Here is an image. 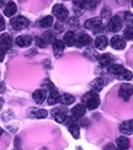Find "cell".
I'll return each mask as SVG.
<instances>
[{"instance_id":"26","label":"cell","mask_w":133,"mask_h":150,"mask_svg":"<svg viewBox=\"0 0 133 150\" xmlns=\"http://www.w3.org/2000/svg\"><path fill=\"white\" fill-rule=\"evenodd\" d=\"M53 25V16H44L40 20V26L43 28H48Z\"/></svg>"},{"instance_id":"33","label":"cell","mask_w":133,"mask_h":150,"mask_svg":"<svg viewBox=\"0 0 133 150\" xmlns=\"http://www.w3.org/2000/svg\"><path fill=\"white\" fill-rule=\"evenodd\" d=\"M124 20L128 21L132 26H133V15L131 14V12H124Z\"/></svg>"},{"instance_id":"19","label":"cell","mask_w":133,"mask_h":150,"mask_svg":"<svg viewBox=\"0 0 133 150\" xmlns=\"http://www.w3.org/2000/svg\"><path fill=\"white\" fill-rule=\"evenodd\" d=\"M116 145L118 149H121V150H127L128 146H129V139L127 138V137H118V138L116 139Z\"/></svg>"},{"instance_id":"3","label":"cell","mask_w":133,"mask_h":150,"mask_svg":"<svg viewBox=\"0 0 133 150\" xmlns=\"http://www.w3.org/2000/svg\"><path fill=\"white\" fill-rule=\"evenodd\" d=\"M54 41H55V38H54L53 32H44L40 37H36V45L41 48L46 47L48 43H53Z\"/></svg>"},{"instance_id":"30","label":"cell","mask_w":133,"mask_h":150,"mask_svg":"<svg viewBox=\"0 0 133 150\" xmlns=\"http://www.w3.org/2000/svg\"><path fill=\"white\" fill-rule=\"evenodd\" d=\"M99 1H81V6H83V9L85 10H92L97 6Z\"/></svg>"},{"instance_id":"28","label":"cell","mask_w":133,"mask_h":150,"mask_svg":"<svg viewBox=\"0 0 133 150\" xmlns=\"http://www.w3.org/2000/svg\"><path fill=\"white\" fill-rule=\"evenodd\" d=\"M69 132L72 133V135H73V138H75V139H78L79 137H80V128H79V126L77 123H73V124H70L69 126Z\"/></svg>"},{"instance_id":"14","label":"cell","mask_w":133,"mask_h":150,"mask_svg":"<svg viewBox=\"0 0 133 150\" xmlns=\"http://www.w3.org/2000/svg\"><path fill=\"white\" fill-rule=\"evenodd\" d=\"M52 46H53V52L55 54V57H60L63 54V52H64V48H65L64 42L60 41V40H55L52 43Z\"/></svg>"},{"instance_id":"25","label":"cell","mask_w":133,"mask_h":150,"mask_svg":"<svg viewBox=\"0 0 133 150\" xmlns=\"http://www.w3.org/2000/svg\"><path fill=\"white\" fill-rule=\"evenodd\" d=\"M97 60H99V63L102 65V67H107V68H109L112 64V57H111L110 54H101V55H99Z\"/></svg>"},{"instance_id":"9","label":"cell","mask_w":133,"mask_h":150,"mask_svg":"<svg viewBox=\"0 0 133 150\" xmlns=\"http://www.w3.org/2000/svg\"><path fill=\"white\" fill-rule=\"evenodd\" d=\"M122 18L119 16H112L111 20L109 21V25H107V28H109V31H111V32H118L119 30L122 28Z\"/></svg>"},{"instance_id":"7","label":"cell","mask_w":133,"mask_h":150,"mask_svg":"<svg viewBox=\"0 0 133 150\" xmlns=\"http://www.w3.org/2000/svg\"><path fill=\"white\" fill-rule=\"evenodd\" d=\"M52 116L54 117V120L59 123H64L68 118V111L65 107H57L52 110Z\"/></svg>"},{"instance_id":"6","label":"cell","mask_w":133,"mask_h":150,"mask_svg":"<svg viewBox=\"0 0 133 150\" xmlns=\"http://www.w3.org/2000/svg\"><path fill=\"white\" fill-rule=\"evenodd\" d=\"M85 27L94 31V32H99L102 30V21L100 17H92L85 21Z\"/></svg>"},{"instance_id":"23","label":"cell","mask_w":133,"mask_h":150,"mask_svg":"<svg viewBox=\"0 0 133 150\" xmlns=\"http://www.w3.org/2000/svg\"><path fill=\"white\" fill-rule=\"evenodd\" d=\"M104 80L101 79V78H96L95 80L91 81V84H90V87L94 90V92H99L104 89Z\"/></svg>"},{"instance_id":"1","label":"cell","mask_w":133,"mask_h":150,"mask_svg":"<svg viewBox=\"0 0 133 150\" xmlns=\"http://www.w3.org/2000/svg\"><path fill=\"white\" fill-rule=\"evenodd\" d=\"M81 101H83L84 106L87 110H95L100 105V97L97 95V92L90 91V92H86L83 96Z\"/></svg>"},{"instance_id":"29","label":"cell","mask_w":133,"mask_h":150,"mask_svg":"<svg viewBox=\"0 0 133 150\" xmlns=\"http://www.w3.org/2000/svg\"><path fill=\"white\" fill-rule=\"evenodd\" d=\"M84 54H85V57H86V58L91 59V60H94V59H97V58H99L97 53L95 52V49H92V48H87L86 51L84 52Z\"/></svg>"},{"instance_id":"24","label":"cell","mask_w":133,"mask_h":150,"mask_svg":"<svg viewBox=\"0 0 133 150\" xmlns=\"http://www.w3.org/2000/svg\"><path fill=\"white\" fill-rule=\"evenodd\" d=\"M107 70H109V73L116 75V76H119V75L124 71V68L121 64H111L109 68H107Z\"/></svg>"},{"instance_id":"13","label":"cell","mask_w":133,"mask_h":150,"mask_svg":"<svg viewBox=\"0 0 133 150\" xmlns=\"http://www.w3.org/2000/svg\"><path fill=\"white\" fill-rule=\"evenodd\" d=\"M11 45H12L11 36L8 33L1 35V37H0V48H1L3 51H6V49H9L11 47Z\"/></svg>"},{"instance_id":"38","label":"cell","mask_w":133,"mask_h":150,"mask_svg":"<svg viewBox=\"0 0 133 150\" xmlns=\"http://www.w3.org/2000/svg\"><path fill=\"white\" fill-rule=\"evenodd\" d=\"M5 90V84L4 83H0V92H3Z\"/></svg>"},{"instance_id":"5","label":"cell","mask_w":133,"mask_h":150,"mask_svg":"<svg viewBox=\"0 0 133 150\" xmlns=\"http://www.w3.org/2000/svg\"><path fill=\"white\" fill-rule=\"evenodd\" d=\"M52 12H53V15H55L57 18L60 21H65L68 18V15H69L68 9L63 4H55L52 9Z\"/></svg>"},{"instance_id":"17","label":"cell","mask_w":133,"mask_h":150,"mask_svg":"<svg viewBox=\"0 0 133 150\" xmlns=\"http://www.w3.org/2000/svg\"><path fill=\"white\" fill-rule=\"evenodd\" d=\"M85 112H86V107L84 105H77L72 108L70 113L74 118H80V117H83L85 115Z\"/></svg>"},{"instance_id":"36","label":"cell","mask_w":133,"mask_h":150,"mask_svg":"<svg viewBox=\"0 0 133 150\" xmlns=\"http://www.w3.org/2000/svg\"><path fill=\"white\" fill-rule=\"evenodd\" d=\"M5 58V51H3L1 48H0V62H3Z\"/></svg>"},{"instance_id":"10","label":"cell","mask_w":133,"mask_h":150,"mask_svg":"<svg viewBox=\"0 0 133 150\" xmlns=\"http://www.w3.org/2000/svg\"><path fill=\"white\" fill-rule=\"evenodd\" d=\"M110 45H111V47H112L113 49L121 51V49H124V47H126V41H124L123 37L116 35V36H113L112 38H111Z\"/></svg>"},{"instance_id":"34","label":"cell","mask_w":133,"mask_h":150,"mask_svg":"<svg viewBox=\"0 0 133 150\" xmlns=\"http://www.w3.org/2000/svg\"><path fill=\"white\" fill-rule=\"evenodd\" d=\"M4 30H5V20H4V17L0 15V32Z\"/></svg>"},{"instance_id":"31","label":"cell","mask_w":133,"mask_h":150,"mask_svg":"<svg viewBox=\"0 0 133 150\" xmlns=\"http://www.w3.org/2000/svg\"><path fill=\"white\" fill-rule=\"evenodd\" d=\"M118 79H121V80H126V81H129L132 78H133V75H132V71L131 70H127V69H124V71L119 75V76H117Z\"/></svg>"},{"instance_id":"12","label":"cell","mask_w":133,"mask_h":150,"mask_svg":"<svg viewBox=\"0 0 133 150\" xmlns=\"http://www.w3.org/2000/svg\"><path fill=\"white\" fill-rule=\"evenodd\" d=\"M91 37L86 35V33H80L77 36V38H75V45L78 47H83V46H87L91 43Z\"/></svg>"},{"instance_id":"18","label":"cell","mask_w":133,"mask_h":150,"mask_svg":"<svg viewBox=\"0 0 133 150\" xmlns=\"http://www.w3.org/2000/svg\"><path fill=\"white\" fill-rule=\"evenodd\" d=\"M47 91L46 90H43V89H38V90H36L35 92H33V100H35V102H37V103H42V102H44V100L47 98Z\"/></svg>"},{"instance_id":"27","label":"cell","mask_w":133,"mask_h":150,"mask_svg":"<svg viewBox=\"0 0 133 150\" xmlns=\"http://www.w3.org/2000/svg\"><path fill=\"white\" fill-rule=\"evenodd\" d=\"M64 106H69V105H72L74 103V97L72 95H69V93H64V95H62L60 96V101Z\"/></svg>"},{"instance_id":"42","label":"cell","mask_w":133,"mask_h":150,"mask_svg":"<svg viewBox=\"0 0 133 150\" xmlns=\"http://www.w3.org/2000/svg\"><path fill=\"white\" fill-rule=\"evenodd\" d=\"M132 8H133V1H132Z\"/></svg>"},{"instance_id":"20","label":"cell","mask_w":133,"mask_h":150,"mask_svg":"<svg viewBox=\"0 0 133 150\" xmlns=\"http://www.w3.org/2000/svg\"><path fill=\"white\" fill-rule=\"evenodd\" d=\"M32 42V38L30 36H20L15 40V43L18 47H28Z\"/></svg>"},{"instance_id":"40","label":"cell","mask_w":133,"mask_h":150,"mask_svg":"<svg viewBox=\"0 0 133 150\" xmlns=\"http://www.w3.org/2000/svg\"><path fill=\"white\" fill-rule=\"evenodd\" d=\"M3 133H4V130H3L1 128H0V137H1V134H3Z\"/></svg>"},{"instance_id":"11","label":"cell","mask_w":133,"mask_h":150,"mask_svg":"<svg viewBox=\"0 0 133 150\" xmlns=\"http://www.w3.org/2000/svg\"><path fill=\"white\" fill-rule=\"evenodd\" d=\"M28 117L30 118H37V120H42V118L47 117V111L43 108H30L28 110Z\"/></svg>"},{"instance_id":"39","label":"cell","mask_w":133,"mask_h":150,"mask_svg":"<svg viewBox=\"0 0 133 150\" xmlns=\"http://www.w3.org/2000/svg\"><path fill=\"white\" fill-rule=\"evenodd\" d=\"M3 105H4V100L0 97V110H1V107H3Z\"/></svg>"},{"instance_id":"16","label":"cell","mask_w":133,"mask_h":150,"mask_svg":"<svg viewBox=\"0 0 133 150\" xmlns=\"http://www.w3.org/2000/svg\"><path fill=\"white\" fill-rule=\"evenodd\" d=\"M109 45V40H107V37L104 36V35H100L96 37V40H95V47L100 51H104V49L107 47Z\"/></svg>"},{"instance_id":"8","label":"cell","mask_w":133,"mask_h":150,"mask_svg":"<svg viewBox=\"0 0 133 150\" xmlns=\"http://www.w3.org/2000/svg\"><path fill=\"white\" fill-rule=\"evenodd\" d=\"M119 97H122L124 101H128V100L132 97L133 95V86L132 84H128V83H124L121 85V87H119Z\"/></svg>"},{"instance_id":"4","label":"cell","mask_w":133,"mask_h":150,"mask_svg":"<svg viewBox=\"0 0 133 150\" xmlns=\"http://www.w3.org/2000/svg\"><path fill=\"white\" fill-rule=\"evenodd\" d=\"M28 20L26 17H23V16H16L14 18H11V21H10V25H11V27L16 30V31H21L23 28H26L28 26Z\"/></svg>"},{"instance_id":"32","label":"cell","mask_w":133,"mask_h":150,"mask_svg":"<svg viewBox=\"0 0 133 150\" xmlns=\"http://www.w3.org/2000/svg\"><path fill=\"white\" fill-rule=\"evenodd\" d=\"M123 36H124V38H126V40L132 41V40H133V26L126 27L124 32H123Z\"/></svg>"},{"instance_id":"15","label":"cell","mask_w":133,"mask_h":150,"mask_svg":"<svg viewBox=\"0 0 133 150\" xmlns=\"http://www.w3.org/2000/svg\"><path fill=\"white\" fill-rule=\"evenodd\" d=\"M119 130H121V133H123L126 135L133 134V120L124 121L123 123H121V126H119Z\"/></svg>"},{"instance_id":"41","label":"cell","mask_w":133,"mask_h":150,"mask_svg":"<svg viewBox=\"0 0 133 150\" xmlns=\"http://www.w3.org/2000/svg\"><path fill=\"white\" fill-rule=\"evenodd\" d=\"M3 5H4V1H1V0H0V8H1Z\"/></svg>"},{"instance_id":"2","label":"cell","mask_w":133,"mask_h":150,"mask_svg":"<svg viewBox=\"0 0 133 150\" xmlns=\"http://www.w3.org/2000/svg\"><path fill=\"white\" fill-rule=\"evenodd\" d=\"M46 86H48V89H49V92H48V96H47V103L48 105H55V103H58L60 101V96H59V92L58 90L54 87V85L50 83L49 80L46 81V84H44Z\"/></svg>"},{"instance_id":"21","label":"cell","mask_w":133,"mask_h":150,"mask_svg":"<svg viewBox=\"0 0 133 150\" xmlns=\"http://www.w3.org/2000/svg\"><path fill=\"white\" fill-rule=\"evenodd\" d=\"M16 10H17L16 4H15L14 1H10V3L6 4V6H5V9H4V15L8 16V17H10V16H12V15H15Z\"/></svg>"},{"instance_id":"35","label":"cell","mask_w":133,"mask_h":150,"mask_svg":"<svg viewBox=\"0 0 133 150\" xmlns=\"http://www.w3.org/2000/svg\"><path fill=\"white\" fill-rule=\"evenodd\" d=\"M105 150H121V149H118V148L116 149L113 144H109V145H107V146L105 148Z\"/></svg>"},{"instance_id":"37","label":"cell","mask_w":133,"mask_h":150,"mask_svg":"<svg viewBox=\"0 0 133 150\" xmlns=\"http://www.w3.org/2000/svg\"><path fill=\"white\" fill-rule=\"evenodd\" d=\"M69 23H70L72 26H78V23H75V18H70V20H69Z\"/></svg>"},{"instance_id":"22","label":"cell","mask_w":133,"mask_h":150,"mask_svg":"<svg viewBox=\"0 0 133 150\" xmlns=\"http://www.w3.org/2000/svg\"><path fill=\"white\" fill-rule=\"evenodd\" d=\"M75 35L73 31H68V32L64 35V38H63V42H64V45L65 46H69V47H72L75 45Z\"/></svg>"}]
</instances>
